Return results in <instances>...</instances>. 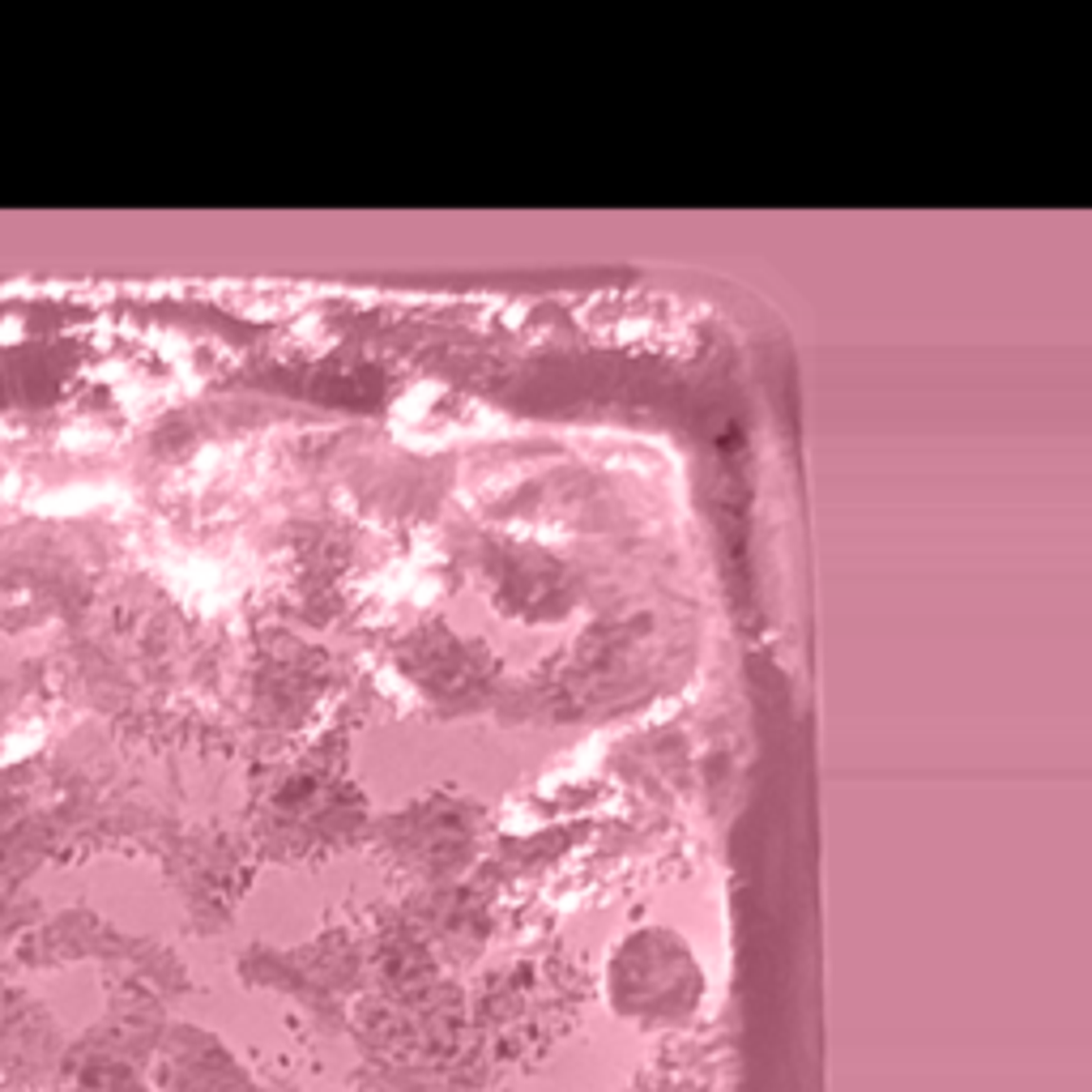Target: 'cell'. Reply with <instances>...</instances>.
<instances>
[{
    "label": "cell",
    "instance_id": "6da1fadb",
    "mask_svg": "<svg viewBox=\"0 0 1092 1092\" xmlns=\"http://www.w3.org/2000/svg\"><path fill=\"white\" fill-rule=\"evenodd\" d=\"M611 1007L640 1028H683L704 1003V968L671 930H640L606 968Z\"/></svg>",
    "mask_w": 1092,
    "mask_h": 1092
}]
</instances>
